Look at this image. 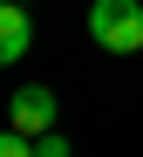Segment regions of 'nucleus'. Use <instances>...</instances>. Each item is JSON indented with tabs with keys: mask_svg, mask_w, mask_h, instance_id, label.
I'll return each mask as SVG.
<instances>
[{
	"mask_svg": "<svg viewBox=\"0 0 143 157\" xmlns=\"http://www.w3.org/2000/svg\"><path fill=\"white\" fill-rule=\"evenodd\" d=\"M89 34L109 55H143V0H96L89 7Z\"/></svg>",
	"mask_w": 143,
	"mask_h": 157,
	"instance_id": "f257e3e1",
	"label": "nucleus"
},
{
	"mask_svg": "<svg viewBox=\"0 0 143 157\" xmlns=\"http://www.w3.org/2000/svg\"><path fill=\"white\" fill-rule=\"evenodd\" d=\"M7 130H21V137H48V130H55V96H48L41 82L21 89L14 109H7Z\"/></svg>",
	"mask_w": 143,
	"mask_h": 157,
	"instance_id": "f03ea898",
	"label": "nucleus"
},
{
	"mask_svg": "<svg viewBox=\"0 0 143 157\" xmlns=\"http://www.w3.org/2000/svg\"><path fill=\"white\" fill-rule=\"evenodd\" d=\"M27 48H34V21H27V7H0V62H21Z\"/></svg>",
	"mask_w": 143,
	"mask_h": 157,
	"instance_id": "7ed1b4c3",
	"label": "nucleus"
},
{
	"mask_svg": "<svg viewBox=\"0 0 143 157\" xmlns=\"http://www.w3.org/2000/svg\"><path fill=\"white\" fill-rule=\"evenodd\" d=\"M34 157H75V150H68L62 130H48V137H34Z\"/></svg>",
	"mask_w": 143,
	"mask_h": 157,
	"instance_id": "20e7f679",
	"label": "nucleus"
},
{
	"mask_svg": "<svg viewBox=\"0 0 143 157\" xmlns=\"http://www.w3.org/2000/svg\"><path fill=\"white\" fill-rule=\"evenodd\" d=\"M0 157H34V137H21V130H7V137H0Z\"/></svg>",
	"mask_w": 143,
	"mask_h": 157,
	"instance_id": "39448f33",
	"label": "nucleus"
},
{
	"mask_svg": "<svg viewBox=\"0 0 143 157\" xmlns=\"http://www.w3.org/2000/svg\"><path fill=\"white\" fill-rule=\"evenodd\" d=\"M14 7H34V0H14Z\"/></svg>",
	"mask_w": 143,
	"mask_h": 157,
	"instance_id": "423d86ee",
	"label": "nucleus"
}]
</instances>
